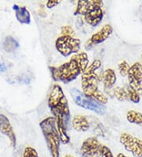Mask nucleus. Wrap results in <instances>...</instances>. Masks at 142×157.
<instances>
[{
  "label": "nucleus",
  "mask_w": 142,
  "mask_h": 157,
  "mask_svg": "<svg viewBox=\"0 0 142 157\" xmlns=\"http://www.w3.org/2000/svg\"><path fill=\"white\" fill-rule=\"evenodd\" d=\"M114 94H115V98L120 101H124L128 98L127 91L125 89L122 88V87H120V86H118V87L115 89Z\"/></svg>",
  "instance_id": "obj_22"
},
{
  "label": "nucleus",
  "mask_w": 142,
  "mask_h": 157,
  "mask_svg": "<svg viewBox=\"0 0 142 157\" xmlns=\"http://www.w3.org/2000/svg\"><path fill=\"white\" fill-rule=\"evenodd\" d=\"M129 70V66L126 61L123 60L118 64V71L122 76L125 77L128 75V71Z\"/></svg>",
  "instance_id": "obj_24"
},
{
  "label": "nucleus",
  "mask_w": 142,
  "mask_h": 157,
  "mask_svg": "<svg viewBox=\"0 0 142 157\" xmlns=\"http://www.w3.org/2000/svg\"><path fill=\"white\" fill-rule=\"evenodd\" d=\"M50 70L54 80L61 81L65 84L74 81L82 73L78 63L72 59L58 67H50Z\"/></svg>",
  "instance_id": "obj_3"
},
{
  "label": "nucleus",
  "mask_w": 142,
  "mask_h": 157,
  "mask_svg": "<svg viewBox=\"0 0 142 157\" xmlns=\"http://www.w3.org/2000/svg\"><path fill=\"white\" fill-rule=\"evenodd\" d=\"M112 32H113V29L110 25H104L103 28H101L97 33H94L91 36V38H89V41L92 43L93 46L95 44H100L105 41L111 35Z\"/></svg>",
  "instance_id": "obj_13"
},
{
  "label": "nucleus",
  "mask_w": 142,
  "mask_h": 157,
  "mask_svg": "<svg viewBox=\"0 0 142 157\" xmlns=\"http://www.w3.org/2000/svg\"><path fill=\"white\" fill-rule=\"evenodd\" d=\"M126 118L129 123L142 125V113L134 110H129L127 112Z\"/></svg>",
  "instance_id": "obj_21"
},
{
  "label": "nucleus",
  "mask_w": 142,
  "mask_h": 157,
  "mask_svg": "<svg viewBox=\"0 0 142 157\" xmlns=\"http://www.w3.org/2000/svg\"><path fill=\"white\" fill-rule=\"evenodd\" d=\"M48 106L51 113H59L69 121L70 117L68 100L59 84H54L48 95Z\"/></svg>",
  "instance_id": "obj_2"
},
{
  "label": "nucleus",
  "mask_w": 142,
  "mask_h": 157,
  "mask_svg": "<svg viewBox=\"0 0 142 157\" xmlns=\"http://www.w3.org/2000/svg\"><path fill=\"white\" fill-rule=\"evenodd\" d=\"M117 157H127V156H126V155H124V154H122V153H119V154H118Z\"/></svg>",
  "instance_id": "obj_30"
},
{
  "label": "nucleus",
  "mask_w": 142,
  "mask_h": 157,
  "mask_svg": "<svg viewBox=\"0 0 142 157\" xmlns=\"http://www.w3.org/2000/svg\"><path fill=\"white\" fill-rule=\"evenodd\" d=\"M72 126L76 131L86 132L89 129L90 124L86 117L82 115H76L72 120Z\"/></svg>",
  "instance_id": "obj_16"
},
{
  "label": "nucleus",
  "mask_w": 142,
  "mask_h": 157,
  "mask_svg": "<svg viewBox=\"0 0 142 157\" xmlns=\"http://www.w3.org/2000/svg\"><path fill=\"white\" fill-rule=\"evenodd\" d=\"M102 80L105 88L111 89L113 87L117 80L116 74L113 69L108 68L104 71V74H103Z\"/></svg>",
  "instance_id": "obj_17"
},
{
  "label": "nucleus",
  "mask_w": 142,
  "mask_h": 157,
  "mask_svg": "<svg viewBox=\"0 0 142 157\" xmlns=\"http://www.w3.org/2000/svg\"><path fill=\"white\" fill-rule=\"evenodd\" d=\"M13 10L15 11V16L17 21L21 24L28 25L31 22V16L29 11L25 6H19L13 5Z\"/></svg>",
  "instance_id": "obj_14"
},
{
  "label": "nucleus",
  "mask_w": 142,
  "mask_h": 157,
  "mask_svg": "<svg viewBox=\"0 0 142 157\" xmlns=\"http://www.w3.org/2000/svg\"><path fill=\"white\" fill-rule=\"evenodd\" d=\"M102 146L96 136L87 138L81 147L82 157H100Z\"/></svg>",
  "instance_id": "obj_8"
},
{
  "label": "nucleus",
  "mask_w": 142,
  "mask_h": 157,
  "mask_svg": "<svg viewBox=\"0 0 142 157\" xmlns=\"http://www.w3.org/2000/svg\"><path fill=\"white\" fill-rule=\"evenodd\" d=\"M103 6L104 2L100 0H80L78 2L74 14L85 16L93 10L100 9Z\"/></svg>",
  "instance_id": "obj_10"
},
{
  "label": "nucleus",
  "mask_w": 142,
  "mask_h": 157,
  "mask_svg": "<svg viewBox=\"0 0 142 157\" xmlns=\"http://www.w3.org/2000/svg\"><path fill=\"white\" fill-rule=\"evenodd\" d=\"M127 94H128V98L131 101H133V103H138L140 101V94L134 90L133 89H132L130 86H129L127 88Z\"/></svg>",
  "instance_id": "obj_23"
},
{
  "label": "nucleus",
  "mask_w": 142,
  "mask_h": 157,
  "mask_svg": "<svg viewBox=\"0 0 142 157\" xmlns=\"http://www.w3.org/2000/svg\"><path fill=\"white\" fill-rule=\"evenodd\" d=\"M61 33L62 36H73L74 35V29L69 25H66V26H63L61 29Z\"/></svg>",
  "instance_id": "obj_26"
},
{
  "label": "nucleus",
  "mask_w": 142,
  "mask_h": 157,
  "mask_svg": "<svg viewBox=\"0 0 142 157\" xmlns=\"http://www.w3.org/2000/svg\"><path fill=\"white\" fill-rule=\"evenodd\" d=\"M85 17V21L93 27H96L101 22L104 17V11H103L102 8L100 9H97L90 13H87Z\"/></svg>",
  "instance_id": "obj_15"
},
{
  "label": "nucleus",
  "mask_w": 142,
  "mask_h": 157,
  "mask_svg": "<svg viewBox=\"0 0 142 157\" xmlns=\"http://www.w3.org/2000/svg\"><path fill=\"white\" fill-rule=\"evenodd\" d=\"M40 127L51 156L59 157V146L61 140L57 130L55 118L54 117H48L40 121Z\"/></svg>",
  "instance_id": "obj_1"
},
{
  "label": "nucleus",
  "mask_w": 142,
  "mask_h": 157,
  "mask_svg": "<svg viewBox=\"0 0 142 157\" xmlns=\"http://www.w3.org/2000/svg\"><path fill=\"white\" fill-rule=\"evenodd\" d=\"M65 157H74V156H73V155H66Z\"/></svg>",
  "instance_id": "obj_31"
},
{
  "label": "nucleus",
  "mask_w": 142,
  "mask_h": 157,
  "mask_svg": "<svg viewBox=\"0 0 142 157\" xmlns=\"http://www.w3.org/2000/svg\"><path fill=\"white\" fill-rule=\"evenodd\" d=\"M59 3V2L57 0H49L46 4V6L48 9H51V8H54L55 6H57Z\"/></svg>",
  "instance_id": "obj_28"
},
{
  "label": "nucleus",
  "mask_w": 142,
  "mask_h": 157,
  "mask_svg": "<svg viewBox=\"0 0 142 157\" xmlns=\"http://www.w3.org/2000/svg\"><path fill=\"white\" fill-rule=\"evenodd\" d=\"M6 71V66L2 63H0V72H5Z\"/></svg>",
  "instance_id": "obj_29"
},
{
  "label": "nucleus",
  "mask_w": 142,
  "mask_h": 157,
  "mask_svg": "<svg viewBox=\"0 0 142 157\" xmlns=\"http://www.w3.org/2000/svg\"><path fill=\"white\" fill-rule=\"evenodd\" d=\"M23 157H39L37 151L32 147H26L24 151Z\"/></svg>",
  "instance_id": "obj_25"
},
{
  "label": "nucleus",
  "mask_w": 142,
  "mask_h": 157,
  "mask_svg": "<svg viewBox=\"0 0 142 157\" xmlns=\"http://www.w3.org/2000/svg\"><path fill=\"white\" fill-rule=\"evenodd\" d=\"M70 94L75 103L84 109H89L99 115H104L107 112V108L104 105L98 103L92 98H88L84 94L83 92L77 88H72L70 90Z\"/></svg>",
  "instance_id": "obj_5"
},
{
  "label": "nucleus",
  "mask_w": 142,
  "mask_h": 157,
  "mask_svg": "<svg viewBox=\"0 0 142 157\" xmlns=\"http://www.w3.org/2000/svg\"><path fill=\"white\" fill-rule=\"evenodd\" d=\"M19 47V44L13 36H6L3 41V48L7 52H13Z\"/></svg>",
  "instance_id": "obj_19"
},
{
  "label": "nucleus",
  "mask_w": 142,
  "mask_h": 157,
  "mask_svg": "<svg viewBox=\"0 0 142 157\" xmlns=\"http://www.w3.org/2000/svg\"><path fill=\"white\" fill-rule=\"evenodd\" d=\"M128 80L129 86L139 94H142V64L135 63L129 67L128 71Z\"/></svg>",
  "instance_id": "obj_9"
},
{
  "label": "nucleus",
  "mask_w": 142,
  "mask_h": 157,
  "mask_svg": "<svg viewBox=\"0 0 142 157\" xmlns=\"http://www.w3.org/2000/svg\"><path fill=\"white\" fill-rule=\"evenodd\" d=\"M0 132L9 138L12 147H16L17 140H16V136L13 126L8 117L3 114H0Z\"/></svg>",
  "instance_id": "obj_12"
},
{
  "label": "nucleus",
  "mask_w": 142,
  "mask_h": 157,
  "mask_svg": "<svg viewBox=\"0 0 142 157\" xmlns=\"http://www.w3.org/2000/svg\"><path fill=\"white\" fill-rule=\"evenodd\" d=\"M99 77L97 74L90 77H82V87L83 93L88 98H92L98 103L105 105L108 99L101 90H99Z\"/></svg>",
  "instance_id": "obj_4"
},
{
  "label": "nucleus",
  "mask_w": 142,
  "mask_h": 157,
  "mask_svg": "<svg viewBox=\"0 0 142 157\" xmlns=\"http://www.w3.org/2000/svg\"><path fill=\"white\" fill-rule=\"evenodd\" d=\"M71 59H74V61L78 63V67H79L80 68V71H81L82 73H83L84 71L87 69V67H89V60L86 52H83L77 53L76 55H74Z\"/></svg>",
  "instance_id": "obj_18"
},
{
  "label": "nucleus",
  "mask_w": 142,
  "mask_h": 157,
  "mask_svg": "<svg viewBox=\"0 0 142 157\" xmlns=\"http://www.w3.org/2000/svg\"><path fill=\"white\" fill-rule=\"evenodd\" d=\"M101 157H114V155L109 147L103 145L101 149Z\"/></svg>",
  "instance_id": "obj_27"
},
{
  "label": "nucleus",
  "mask_w": 142,
  "mask_h": 157,
  "mask_svg": "<svg viewBox=\"0 0 142 157\" xmlns=\"http://www.w3.org/2000/svg\"><path fill=\"white\" fill-rule=\"evenodd\" d=\"M120 142L126 151L135 157H142V140L129 133L124 132L120 136Z\"/></svg>",
  "instance_id": "obj_7"
},
{
  "label": "nucleus",
  "mask_w": 142,
  "mask_h": 157,
  "mask_svg": "<svg viewBox=\"0 0 142 157\" xmlns=\"http://www.w3.org/2000/svg\"><path fill=\"white\" fill-rule=\"evenodd\" d=\"M55 47L58 52L64 57L71 54L78 53L81 48V40L73 36H61L55 41Z\"/></svg>",
  "instance_id": "obj_6"
},
{
  "label": "nucleus",
  "mask_w": 142,
  "mask_h": 157,
  "mask_svg": "<svg viewBox=\"0 0 142 157\" xmlns=\"http://www.w3.org/2000/svg\"><path fill=\"white\" fill-rule=\"evenodd\" d=\"M54 117L56 120L57 130L59 132L61 142L63 144H67L70 143V138L67 134V123L68 121L59 113H52Z\"/></svg>",
  "instance_id": "obj_11"
},
{
  "label": "nucleus",
  "mask_w": 142,
  "mask_h": 157,
  "mask_svg": "<svg viewBox=\"0 0 142 157\" xmlns=\"http://www.w3.org/2000/svg\"><path fill=\"white\" fill-rule=\"evenodd\" d=\"M101 67V61L100 59H95L94 61H93V63L89 65V67H87V69L82 73V76L83 77H89L92 76V75L96 74V70H98L100 67Z\"/></svg>",
  "instance_id": "obj_20"
}]
</instances>
